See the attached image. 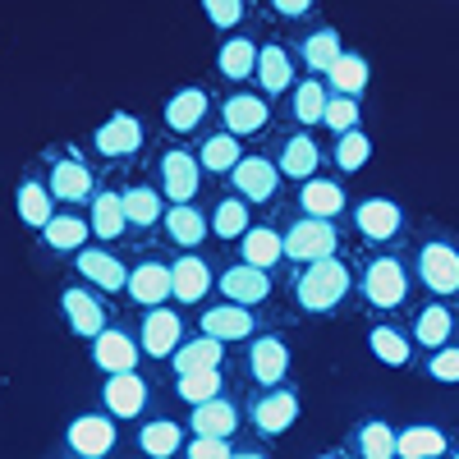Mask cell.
I'll list each match as a JSON object with an SVG mask.
<instances>
[{
  "label": "cell",
  "instance_id": "6da1fadb",
  "mask_svg": "<svg viewBox=\"0 0 459 459\" xmlns=\"http://www.w3.org/2000/svg\"><path fill=\"white\" fill-rule=\"evenodd\" d=\"M344 294H350V266H344L335 253L303 262V272L294 276V299L303 313H335Z\"/></svg>",
  "mask_w": 459,
  "mask_h": 459
},
{
  "label": "cell",
  "instance_id": "7a4b0ae2",
  "mask_svg": "<svg viewBox=\"0 0 459 459\" xmlns=\"http://www.w3.org/2000/svg\"><path fill=\"white\" fill-rule=\"evenodd\" d=\"M409 266L395 257V253H381V257H372L368 266H363V276H359V290H363V299L372 303V308H381V313H391V308H404L409 303Z\"/></svg>",
  "mask_w": 459,
  "mask_h": 459
},
{
  "label": "cell",
  "instance_id": "3957f363",
  "mask_svg": "<svg viewBox=\"0 0 459 459\" xmlns=\"http://www.w3.org/2000/svg\"><path fill=\"white\" fill-rule=\"evenodd\" d=\"M413 276L423 281V290L437 294V299L459 294V244L455 239H428V244H418Z\"/></svg>",
  "mask_w": 459,
  "mask_h": 459
},
{
  "label": "cell",
  "instance_id": "277c9868",
  "mask_svg": "<svg viewBox=\"0 0 459 459\" xmlns=\"http://www.w3.org/2000/svg\"><path fill=\"white\" fill-rule=\"evenodd\" d=\"M335 248H340V230L326 216H308V212H303L285 230V257L290 262H317V257H331Z\"/></svg>",
  "mask_w": 459,
  "mask_h": 459
},
{
  "label": "cell",
  "instance_id": "5b68a950",
  "mask_svg": "<svg viewBox=\"0 0 459 459\" xmlns=\"http://www.w3.org/2000/svg\"><path fill=\"white\" fill-rule=\"evenodd\" d=\"M157 179H161V194H166L170 203H194L198 184H203V161H198V152H184V147L161 152Z\"/></svg>",
  "mask_w": 459,
  "mask_h": 459
},
{
  "label": "cell",
  "instance_id": "8992f818",
  "mask_svg": "<svg viewBox=\"0 0 459 459\" xmlns=\"http://www.w3.org/2000/svg\"><path fill=\"white\" fill-rule=\"evenodd\" d=\"M230 179H235V194L239 198H248V203H272L276 194H281V166L272 161V157H239L235 161V170H230Z\"/></svg>",
  "mask_w": 459,
  "mask_h": 459
},
{
  "label": "cell",
  "instance_id": "52a82bcc",
  "mask_svg": "<svg viewBox=\"0 0 459 459\" xmlns=\"http://www.w3.org/2000/svg\"><path fill=\"white\" fill-rule=\"evenodd\" d=\"M253 428L257 437H285L294 423H299V395L285 391V386H266L257 400H253Z\"/></svg>",
  "mask_w": 459,
  "mask_h": 459
},
{
  "label": "cell",
  "instance_id": "ba28073f",
  "mask_svg": "<svg viewBox=\"0 0 459 459\" xmlns=\"http://www.w3.org/2000/svg\"><path fill=\"white\" fill-rule=\"evenodd\" d=\"M65 446L79 455V459H101L115 450V423L110 413H79L65 432Z\"/></svg>",
  "mask_w": 459,
  "mask_h": 459
},
{
  "label": "cell",
  "instance_id": "9c48e42d",
  "mask_svg": "<svg viewBox=\"0 0 459 459\" xmlns=\"http://www.w3.org/2000/svg\"><path fill=\"white\" fill-rule=\"evenodd\" d=\"M92 147H97V157H110V161H125V157H134V152L143 147V125H138V115H129V110H115L110 120L97 129Z\"/></svg>",
  "mask_w": 459,
  "mask_h": 459
},
{
  "label": "cell",
  "instance_id": "30bf717a",
  "mask_svg": "<svg viewBox=\"0 0 459 459\" xmlns=\"http://www.w3.org/2000/svg\"><path fill=\"white\" fill-rule=\"evenodd\" d=\"M221 120L230 134H239V138H253L266 129V120H272V101L257 97V92H230L221 101Z\"/></svg>",
  "mask_w": 459,
  "mask_h": 459
},
{
  "label": "cell",
  "instance_id": "8fae6325",
  "mask_svg": "<svg viewBox=\"0 0 459 459\" xmlns=\"http://www.w3.org/2000/svg\"><path fill=\"white\" fill-rule=\"evenodd\" d=\"M248 372L262 386H281L290 372V344L281 335H248Z\"/></svg>",
  "mask_w": 459,
  "mask_h": 459
},
{
  "label": "cell",
  "instance_id": "7c38bea8",
  "mask_svg": "<svg viewBox=\"0 0 459 459\" xmlns=\"http://www.w3.org/2000/svg\"><path fill=\"white\" fill-rule=\"evenodd\" d=\"M106 413L110 418H138L147 409V381L138 377V368L129 372H106V386H101Z\"/></svg>",
  "mask_w": 459,
  "mask_h": 459
},
{
  "label": "cell",
  "instance_id": "4fadbf2b",
  "mask_svg": "<svg viewBox=\"0 0 459 459\" xmlns=\"http://www.w3.org/2000/svg\"><path fill=\"white\" fill-rule=\"evenodd\" d=\"M179 340H184V322H179V313H170L166 303L147 308V317H143V335H138L143 354H152V359H170V354L179 350Z\"/></svg>",
  "mask_w": 459,
  "mask_h": 459
},
{
  "label": "cell",
  "instance_id": "5bb4252c",
  "mask_svg": "<svg viewBox=\"0 0 459 459\" xmlns=\"http://www.w3.org/2000/svg\"><path fill=\"white\" fill-rule=\"evenodd\" d=\"M354 225H359L363 239L386 244V239H395L400 230H404V212H400V203H391V198H363V203L354 207Z\"/></svg>",
  "mask_w": 459,
  "mask_h": 459
},
{
  "label": "cell",
  "instance_id": "9a60e30c",
  "mask_svg": "<svg viewBox=\"0 0 459 459\" xmlns=\"http://www.w3.org/2000/svg\"><path fill=\"white\" fill-rule=\"evenodd\" d=\"M138 354H143V344L129 331L106 326V331L92 335V363L101 372H129V368H138Z\"/></svg>",
  "mask_w": 459,
  "mask_h": 459
},
{
  "label": "cell",
  "instance_id": "2e32d148",
  "mask_svg": "<svg viewBox=\"0 0 459 459\" xmlns=\"http://www.w3.org/2000/svg\"><path fill=\"white\" fill-rule=\"evenodd\" d=\"M221 294L225 299H235V303H262L266 294H272V276H266V266H253V262H235L230 272L221 276Z\"/></svg>",
  "mask_w": 459,
  "mask_h": 459
},
{
  "label": "cell",
  "instance_id": "e0dca14e",
  "mask_svg": "<svg viewBox=\"0 0 459 459\" xmlns=\"http://www.w3.org/2000/svg\"><path fill=\"white\" fill-rule=\"evenodd\" d=\"M299 207L308 212V216H326V221H335L340 212H350V198H344V188L335 184V179H326V175H308L299 184Z\"/></svg>",
  "mask_w": 459,
  "mask_h": 459
},
{
  "label": "cell",
  "instance_id": "ac0fdd59",
  "mask_svg": "<svg viewBox=\"0 0 459 459\" xmlns=\"http://www.w3.org/2000/svg\"><path fill=\"white\" fill-rule=\"evenodd\" d=\"M207 110H212L207 88H179V92H170V101H166V129H170V134H194V129L207 120Z\"/></svg>",
  "mask_w": 459,
  "mask_h": 459
},
{
  "label": "cell",
  "instance_id": "d6986e66",
  "mask_svg": "<svg viewBox=\"0 0 459 459\" xmlns=\"http://www.w3.org/2000/svg\"><path fill=\"white\" fill-rule=\"evenodd\" d=\"M455 340V308L450 303H423V308L413 313V344H423V350H441V344Z\"/></svg>",
  "mask_w": 459,
  "mask_h": 459
},
{
  "label": "cell",
  "instance_id": "ffe728a7",
  "mask_svg": "<svg viewBox=\"0 0 459 459\" xmlns=\"http://www.w3.org/2000/svg\"><path fill=\"white\" fill-rule=\"evenodd\" d=\"M129 299L138 303V308H157V303L170 299V266L166 262H138L129 272Z\"/></svg>",
  "mask_w": 459,
  "mask_h": 459
},
{
  "label": "cell",
  "instance_id": "44dd1931",
  "mask_svg": "<svg viewBox=\"0 0 459 459\" xmlns=\"http://www.w3.org/2000/svg\"><path fill=\"white\" fill-rule=\"evenodd\" d=\"M212 290V266L194 253H184L179 262H170V299L175 303H198Z\"/></svg>",
  "mask_w": 459,
  "mask_h": 459
},
{
  "label": "cell",
  "instance_id": "7402d4cb",
  "mask_svg": "<svg viewBox=\"0 0 459 459\" xmlns=\"http://www.w3.org/2000/svg\"><path fill=\"white\" fill-rule=\"evenodd\" d=\"M60 308H65L74 335L92 340L97 331H106V308H101V299H92V290H79V285L65 290V294H60Z\"/></svg>",
  "mask_w": 459,
  "mask_h": 459
},
{
  "label": "cell",
  "instance_id": "603a6c76",
  "mask_svg": "<svg viewBox=\"0 0 459 459\" xmlns=\"http://www.w3.org/2000/svg\"><path fill=\"white\" fill-rule=\"evenodd\" d=\"M207 335H216V340H248L253 331H257V322H253V313H248V303H221V308H207L203 313V322H198Z\"/></svg>",
  "mask_w": 459,
  "mask_h": 459
},
{
  "label": "cell",
  "instance_id": "cb8c5ba5",
  "mask_svg": "<svg viewBox=\"0 0 459 459\" xmlns=\"http://www.w3.org/2000/svg\"><path fill=\"white\" fill-rule=\"evenodd\" d=\"M257 42L253 37H244V32H235V37H225L221 42V51H216V69L225 74L230 83H244V79H253L257 74Z\"/></svg>",
  "mask_w": 459,
  "mask_h": 459
},
{
  "label": "cell",
  "instance_id": "d4e9b609",
  "mask_svg": "<svg viewBox=\"0 0 459 459\" xmlns=\"http://www.w3.org/2000/svg\"><path fill=\"white\" fill-rule=\"evenodd\" d=\"M326 101H331V88L322 83V74L294 79V88H290V115H294L299 125H322Z\"/></svg>",
  "mask_w": 459,
  "mask_h": 459
},
{
  "label": "cell",
  "instance_id": "484cf974",
  "mask_svg": "<svg viewBox=\"0 0 459 459\" xmlns=\"http://www.w3.org/2000/svg\"><path fill=\"white\" fill-rule=\"evenodd\" d=\"M276 166H281L285 179H299V184H303L308 175L322 170V147H317L308 134H290V138L281 143V161H276Z\"/></svg>",
  "mask_w": 459,
  "mask_h": 459
},
{
  "label": "cell",
  "instance_id": "4316f807",
  "mask_svg": "<svg viewBox=\"0 0 459 459\" xmlns=\"http://www.w3.org/2000/svg\"><path fill=\"white\" fill-rule=\"evenodd\" d=\"M14 212H19V221H23L28 230H42V225L56 216V194H51V184L23 179V184L14 188Z\"/></svg>",
  "mask_w": 459,
  "mask_h": 459
},
{
  "label": "cell",
  "instance_id": "83f0119b",
  "mask_svg": "<svg viewBox=\"0 0 459 459\" xmlns=\"http://www.w3.org/2000/svg\"><path fill=\"white\" fill-rule=\"evenodd\" d=\"M74 262H79V276H88L97 290H106V294H115V290H125L129 285V272L120 262H115L110 253H101V248H79L74 253Z\"/></svg>",
  "mask_w": 459,
  "mask_h": 459
},
{
  "label": "cell",
  "instance_id": "f1b7e54d",
  "mask_svg": "<svg viewBox=\"0 0 459 459\" xmlns=\"http://www.w3.org/2000/svg\"><path fill=\"white\" fill-rule=\"evenodd\" d=\"M239 257L272 272V266L285 257V235H276L272 225H248L244 235H239Z\"/></svg>",
  "mask_w": 459,
  "mask_h": 459
},
{
  "label": "cell",
  "instance_id": "f546056e",
  "mask_svg": "<svg viewBox=\"0 0 459 459\" xmlns=\"http://www.w3.org/2000/svg\"><path fill=\"white\" fill-rule=\"evenodd\" d=\"M51 194H56V203H88L92 198V170L83 166V161H56L51 166Z\"/></svg>",
  "mask_w": 459,
  "mask_h": 459
},
{
  "label": "cell",
  "instance_id": "4dcf8cb0",
  "mask_svg": "<svg viewBox=\"0 0 459 459\" xmlns=\"http://www.w3.org/2000/svg\"><path fill=\"white\" fill-rule=\"evenodd\" d=\"M225 340H216V335H207V331H198L194 340H179V350L170 354V368L175 372H198V368H221V359H225V350H221Z\"/></svg>",
  "mask_w": 459,
  "mask_h": 459
},
{
  "label": "cell",
  "instance_id": "1f68e13d",
  "mask_svg": "<svg viewBox=\"0 0 459 459\" xmlns=\"http://www.w3.org/2000/svg\"><path fill=\"white\" fill-rule=\"evenodd\" d=\"M368 79H372V65L359 51H340V60L326 69V88L331 92H344V97H363Z\"/></svg>",
  "mask_w": 459,
  "mask_h": 459
},
{
  "label": "cell",
  "instance_id": "d6a6232c",
  "mask_svg": "<svg viewBox=\"0 0 459 459\" xmlns=\"http://www.w3.org/2000/svg\"><path fill=\"white\" fill-rule=\"evenodd\" d=\"M253 79L262 83V92H290L294 88V60H290V51L285 47H262L257 51V74Z\"/></svg>",
  "mask_w": 459,
  "mask_h": 459
},
{
  "label": "cell",
  "instance_id": "836d02e7",
  "mask_svg": "<svg viewBox=\"0 0 459 459\" xmlns=\"http://www.w3.org/2000/svg\"><path fill=\"white\" fill-rule=\"evenodd\" d=\"M446 450H450V441H446V432L432 428V423H413V428H404V432L395 437V455H400V459H437V455H446Z\"/></svg>",
  "mask_w": 459,
  "mask_h": 459
},
{
  "label": "cell",
  "instance_id": "e575fe53",
  "mask_svg": "<svg viewBox=\"0 0 459 459\" xmlns=\"http://www.w3.org/2000/svg\"><path fill=\"white\" fill-rule=\"evenodd\" d=\"M125 216H129V225L152 230L166 216V194H161V188H152V184H129L125 188Z\"/></svg>",
  "mask_w": 459,
  "mask_h": 459
},
{
  "label": "cell",
  "instance_id": "d590c367",
  "mask_svg": "<svg viewBox=\"0 0 459 459\" xmlns=\"http://www.w3.org/2000/svg\"><path fill=\"white\" fill-rule=\"evenodd\" d=\"M188 423H194V432H207V437H235L239 413L225 395H212V400L194 404V418H188Z\"/></svg>",
  "mask_w": 459,
  "mask_h": 459
},
{
  "label": "cell",
  "instance_id": "8d00e7d4",
  "mask_svg": "<svg viewBox=\"0 0 459 459\" xmlns=\"http://www.w3.org/2000/svg\"><path fill=\"white\" fill-rule=\"evenodd\" d=\"M125 230H129L125 194H110V188L92 194V235H97V239H120Z\"/></svg>",
  "mask_w": 459,
  "mask_h": 459
},
{
  "label": "cell",
  "instance_id": "74e56055",
  "mask_svg": "<svg viewBox=\"0 0 459 459\" xmlns=\"http://www.w3.org/2000/svg\"><path fill=\"white\" fill-rule=\"evenodd\" d=\"M166 230H170V239H175L179 248H198V244L207 239L212 221H207L194 203H175V207L166 212Z\"/></svg>",
  "mask_w": 459,
  "mask_h": 459
},
{
  "label": "cell",
  "instance_id": "f35d334b",
  "mask_svg": "<svg viewBox=\"0 0 459 459\" xmlns=\"http://www.w3.org/2000/svg\"><path fill=\"white\" fill-rule=\"evenodd\" d=\"M88 235H92V225H88L83 216H65V212H56V216L42 225V239H47L51 253H79Z\"/></svg>",
  "mask_w": 459,
  "mask_h": 459
},
{
  "label": "cell",
  "instance_id": "ab89813d",
  "mask_svg": "<svg viewBox=\"0 0 459 459\" xmlns=\"http://www.w3.org/2000/svg\"><path fill=\"white\" fill-rule=\"evenodd\" d=\"M368 350H372V359H377V363H386V368H404V363L413 359L409 335H404V331H395V326H386V322H377V326L368 331Z\"/></svg>",
  "mask_w": 459,
  "mask_h": 459
},
{
  "label": "cell",
  "instance_id": "60d3db41",
  "mask_svg": "<svg viewBox=\"0 0 459 459\" xmlns=\"http://www.w3.org/2000/svg\"><path fill=\"white\" fill-rule=\"evenodd\" d=\"M340 32L335 28H317V32H308V37H303V42H299V56H303V65H308V74H322V79H326V69L340 60Z\"/></svg>",
  "mask_w": 459,
  "mask_h": 459
},
{
  "label": "cell",
  "instance_id": "b9f144b4",
  "mask_svg": "<svg viewBox=\"0 0 459 459\" xmlns=\"http://www.w3.org/2000/svg\"><path fill=\"white\" fill-rule=\"evenodd\" d=\"M138 450L152 455V459H170L175 450H184V432L175 418H152V423H143L138 432Z\"/></svg>",
  "mask_w": 459,
  "mask_h": 459
},
{
  "label": "cell",
  "instance_id": "7bdbcfd3",
  "mask_svg": "<svg viewBox=\"0 0 459 459\" xmlns=\"http://www.w3.org/2000/svg\"><path fill=\"white\" fill-rule=\"evenodd\" d=\"M239 157H244V152H239V134H230V129L203 138V147H198V161H203L207 175H230Z\"/></svg>",
  "mask_w": 459,
  "mask_h": 459
},
{
  "label": "cell",
  "instance_id": "ee69618b",
  "mask_svg": "<svg viewBox=\"0 0 459 459\" xmlns=\"http://www.w3.org/2000/svg\"><path fill=\"white\" fill-rule=\"evenodd\" d=\"M372 157V138L363 129H350V134H335V147H331V161L340 175H359Z\"/></svg>",
  "mask_w": 459,
  "mask_h": 459
},
{
  "label": "cell",
  "instance_id": "f6af8a7d",
  "mask_svg": "<svg viewBox=\"0 0 459 459\" xmlns=\"http://www.w3.org/2000/svg\"><path fill=\"white\" fill-rule=\"evenodd\" d=\"M395 428L391 423H381V418H363L359 432H354V446L363 459H395Z\"/></svg>",
  "mask_w": 459,
  "mask_h": 459
},
{
  "label": "cell",
  "instance_id": "bcb514c9",
  "mask_svg": "<svg viewBox=\"0 0 459 459\" xmlns=\"http://www.w3.org/2000/svg\"><path fill=\"white\" fill-rule=\"evenodd\" d=\"M221 391H225V372H221V368L179 372V386H175V395H179L184 404H203V400H212V395H221Z\"/></svg>",
  "mask_w": 459,
  "mask_h": 459
},
{
  "label": "cell",
  "instance_id": "7dc6e473",
  "mask_svg": "<svg viewBox=\"0 0 459 459\" xmlns=\"http://www.w3.org/2000/svg\"><path fill=\"white\" fill-rule=\"evenodd\" d=\"M248 225H253V221H248V198L239 203V194H235V198L216 203V212H212V230H216L221 239H239Z\"/></svg>",
  "mask_w": 459,
  "mask_h": 459
},
{
  "label": "cell",
  "instance_id": "c3c4849f",
  "mask_svg": "<svg viewBox=\"0 0 459 459\" xmlns=\"http://www.w3.org/2000/svg\"><path fill=\"white\" fill-rule=\"evenodd\" d=\"M322 125H326L331 134H350V129H359V125H363V110H359V97H344V92H331V101H326V115H322Z\"/></svg>",
  "mask_w": 459,
  "mask_h": 459
},
{
  "label": "cell",
  "instance_id": "681fc988",
  "mask_svg": "<svg viewBox=\"0 0 459 459\" xmlns=\"http://www.w3.org/2000/svg\"><path fill=\"white\" fill-rule=\"evenodd\" d=\"M428 377L432 381H446V386H459V344H441V350H432Z\"/></svg>",
  "mask_w": 459,
  "mask_h": 459
},
{
  "label": "cell",
  "instance_id": "f907efd6",
  "mask_svg": "<svg viewBox=\"0 0 459 459\" xmlns=\"http://www.w3.org/2000/svg\"><path fill=\"white\" fill-rule=\"evenodd\" d=\"M188 459H230V437H207V432H194V441L184 446Z\"/></svg>",
  "mask_w": 459,
  "mask_h": 459
},
{
  "label": "cell",
  "instance_id": "816d5d0a",
  "mask_svg": "<svg viewBox=\"0 0 459 459\" xmlns=\"http://www.w3.org/2000/svg\"><path fill=\"white\" fill-rule=\"evenodd\" d=\"M203 10L216 28H239L244 19V0H203Z\"/></svg>",
  "mask_w": 459,
  "mask_h": 459
},
{
  "label": "cell",
  "instance_id": "f5cc1de1",
  "mask_svg": "<svg viewBox=\"0 0 459 459\" xmlns=\"http://www.w3.org/2000/svg\"><path fill=\"white\" fill-rule=\"evenodd\" d=\"M313 5H317V0H272V10L281 19H303V14H313Z\"/></svg>",
  "mask_w": 459,
  "mask_h": 459
}]
</instances>
